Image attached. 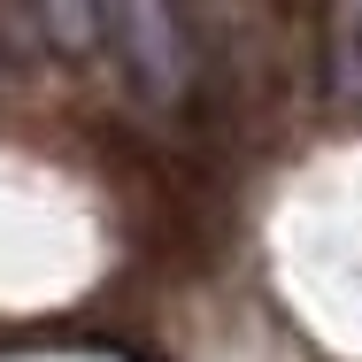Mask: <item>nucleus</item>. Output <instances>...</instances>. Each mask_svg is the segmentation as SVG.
<instances>
[{"mask_svg":"<svg viewBox=\"0 0 362 362\" xmlns=\"http://www.w3.org/2000/svg\"><path fill=\"white\" fill-rule=\"evenodd\" d=\"M93 39L116 54L124 85L139 93L146 108H177L201 77V47H193V23L177 8H154V0H116V8H93Z\"/></svg>","mask_w":362,"mask_h":362,"instance_id":"f257e3e1","label":"nucleus"}]
</instances>
